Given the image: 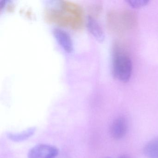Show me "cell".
Masks as SVG:
<instances>
[{"mask_svg":"<svg viewBox=\"0 0 158 158\" xmlns=\"http://www.w3.org/2000/svg\"><path fill=\"white\" fill-rule=\"evenodd\" d=\"M132 62L130 56L122 50L114 52L113 59V74L116 79L126 83L131 77Z\"/></svg>","mask_w":158,"mask_h":158,"instance_id":"1","label":"cell"},{"mask_svg":"<svg viewBox=\"0 0 158 158\" xmlns=\"http://www.w3.org/2000/svg\"><path fill=\"white\" fill-rule=\"evenodd\" d=\"M59 152V149L55 146L38 144L29 151L28 158H56Z\"/></svg>","mask_w":158,"mask_h":158,"instance_id":"2","label":"cell"},{"mask_svg":"<svg viewBox=\"0 0 158 158\" xmlns=\"http://www.w3.org/2000/svg\"><path fill=\"white\" fill-rule=\"evenodd\" d=\"M128 125L126 119L123 117L116 118L112 124L110 134L113 138L119 139L125 136L127 131Z\"/></svg>","mask_w":158,"mask_h":158,"instance_id":"3","label":"cell"},{"mask_svg":"<svg viewBox=\"0 0 158 158\" xmlns=\"http://www.w3.org/2000/svg\"><path fill=\"white\" fill-rule=\"evenodd\" d=\"M54 35L59 44L64 49L68 52H70L73 49V44L71 37L68 34L62 29L54 30Z\"/></svg>","mask_w":158,"mask_h":158,"instance_id":"4","label":"cell"},{"mask_svg":"<svg viewBox=\"0 0 158 158\" xmlns=\"http://www.w3.org/2000/svg\"><path fill=\"white\" fill-rule=\"evenodd\" d=\"M35 127H30L27 130L18 133H9L8 137L10 139L15 142H21L32 136L35 131Z\"/></svg>","mask_w":158,"mask_h":158,"instance_id":"5","label":"cell"},{"mask_svg":"<svg viewBox=\"0 0 158 158\" xmlns=\"http://www.w3.org/2000/svg\"><path fill=\"white\" fill-rule=\"evenodd\" d=\"M144 152L148 158H158V137L146 144Z\"/></svg>","mask_w":158,"mask_h":158,"instance_id":"6","label":"cell"},{"mask_svg":"<svg viewBox=\"0 0 158 158\" xmlns=\"http://www.w3.org/2000/svg\"><path fill=\"white\" fill-rule=\"evenodd\" d=\"M88 26L89 31L98 40H103L104 38L103 31L96 20L91 17L89 18Z\"/></svg>","mask_w":158,"mask_h":158,"instance_id":"7","label":"cell"},{"mask_svg":"<svg viewBox=\"0 0 158 158\" xmlns=\"http://www.w3.org/2000/svg\"><path fill=\"white\" fill-rule=\"evenodd\" d=\"M127 2L131 7L138 9L147 5L149 1L148 0H128Z\"/></svg>","mask_w":158,"mask_h":158,"instance_id":"8","label":"cell"},{"mask_svg":"<svg viewBox=\"0 0 158 158\" xmlns=\"http://www.w3.org/2000/svg\"><path fill=\"white\" fill-rule=\"evenodd\" d=\"M119 158H131L129 155H123V156H121Z\"/></svg>","mask_w":158,"mask_h":158,"instance_id":"9","label":"cell"},{"mask_svg":"<svg viewBox=\"0 0 158 158\" xmlns=\"http://www.w3.org/2000/svg\"></svg>","mask_w":158,"mask_h":158,"instance_id":"10","label":"cell"}]
</instances>
